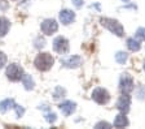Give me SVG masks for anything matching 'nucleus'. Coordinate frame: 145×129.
Listing matches in <instances>:
<instances>
[{
	"mask_svg": "<svg viewBox=\"0 0 145 129\" xmlns=\"http://www.w3.org/2000/svg\"><path fill=\"white\" fill-rule=\"evenodd\" d=\"M10 29V21L7 17H0V37H5Z\"/></svg>",
	"mask_w": 145,
	"mask_h": 129,
	"instance_id": "nucleus-13",
	"label": "nucleus"
},
{
	"mask_svg": "<svg viewBox=\"0 0 145 129\" xmlns=\"http://www.w3.org/2000/svg\"><path fill=\"white\" fill-rule=\"evenodd\" d=\"M65 94H66L65 89H62L61 86H57V87L54 89V91H53V98L54 99H61V98L65 97Z\"/></svg>",
	"mask_w": 145,
	"mask_h": 129,
	"instance_id": "nucleus-18",
	"label": "nucleus"
},
{
	"mask_svg": "<svg viewBox=\"0 0 145 129\" xmlns=\"http://www.w3.org/2000/svg\"><path fill=\"white\" fill-rule=\"evenodd\" d=\"M16 106V102L14 99H4V101L0 102V112L5 114L7 111L9 110H13Z\"/></svg>",
	"mask_w": 145,
	"mask_h": 129,
	"instance_id": "nucleus-15",
	"label": "nucleus"
},
{
	"mask_svg": "<svg viewBox=\"0 0 145 129\" xmlns=\"http://www.w3.org/2000/svg\"><path fill=\"white\" fill-rule=\"evenodd\" d=\"M128 124H130V121H128V119H127L126 114H119L115 116L114 119V124L113 125L115 126V128H124V126H128Z\"/></svg>",
	"mask_w": 145,
	"mask_h": 129,
	"instance_id": "nucleus-12",
	"label": "nucleus"
},
{
	"mask_svg": "<svg viewBox=\"0 0 145 129\" xmlns=\"http://www.w3.org/2000/svg\"><path fill=\"white\" fill-rule=\"evenodd\" d=\"M72 4L76 7V8H80L82 5H83V3H84V0H71Z\"/></svg>",
	"mask_w": 145,
	"mask_h": 129,
	"instance_id": "nucleus-27",
	"label": "nucleus"
},
{
	"mask_svg": "<svg viewBox=\"0 0 145 129\" xmlns=\"http://www.w3.org/2000/svg\"><path fill=\"white\" fill-rule=\"evenodd\" d=\"M5 74L9 81L18 82V81L22 80V77H24L25 73H24V68H22L21 65L13 63V64L8 65V68H7V71H5Z\"/></svg>",
	"mask_w": 145,
	"mask_h": 129,
	"instance_id": "nucleus-3",
	"label": "nucleus"
},
{
	"mask_svg": "<svg viewBox=\"0 0 145 129\" xmlns=\"http://www.w3.org/2000/svg\"><path fill=\"white\" fill-rule=\"evenodd\" d=\"M144 71H145V63H144Z\"/></svg>",
	"mask_w": 145,
	"mask_h": 129,
	"instance_id": "nucleus-29",
	"label": "nucleus"
},
{
	"mask_svg": "<svg viewBox=\"0 0 145 129\" xmlns=\"http://www.w3.org/2000/svg\"><path fill=\"white\" fill-rule=\"evenodd\" d=\"M54 64V59L51 54L48 52H40L39 55L35 58L34 60V65L36 67L38 71H42V72H47L49 71Z\"/></svg>",
	"mask_w": 145,
	"mask_h": 129,
	"instance_id": "nucleus-1",
	"label": "nucleus"
},
{
	"mask_svg": "<svg viewBox=\"0 0 145 129\" xmlns=\"http://www.w3.org/2000/svg\"><path fill=\"white\" fill-rule=\"evenodd\" d=\"M131 107V97L130 94H122L117 102V108L122 114H127Z\"/></svg>",
	"mask_w": 145,
	"mask_h": 129,
	"instance_id": "nucleus-8",
	"label": "nucleus"
},
{
	"mask_svg": "<svg viewBox=\"0 0 145 129\" xmlns=\"http://www.w3.org/2000/svg\"><path fill=\"white\" fill-rule=\"evenodd\" d=\"M45 46V40L43 39L42 37H38L35 39V47L36 48H43V47Z\"/></svg>",
	"mask_w": 145,
	"mask_h": 129,
	"instance_id": "nucleus-22",
	"label": "nucleus"
},
{
	"mask_svg": "<svg viewBox=\"0 0 145 129\" xmlns=\"http://www.w3.org/2000/svg\"><path fill=\"white\" fill-rule=\"evenodd\" d=\"M44 117H45V120H47L49 124L54 123V121L57 120V116H56V114H54V112H47V114L44 115Z\"/></svg>",
	"mask_w": 145,
	"mask_h": 129,
	"instance_id": "nucleus-19",
	"label": "nucleus"
},
{
	"mask_svg": "<svg viewBox=\"0 0 145 129\" xmlns=\"http://www.w3.org/2000/svg\"><path fill=\"white\" fill-rule=\"evenodd\" d=\"M69 40L65 37H57L53 40V50L60 55H65L69 52Z\"/></svg>",
	"mask_w": 145,
	"mask_h": 129,
	"instance_id": "nucleus-7",
	"label": "nucleus"
},
{
	"mask_svg": "<svg viewBox=\"0 0 145 129\" xmlns=\"http://www.w3.org/2000/svg\"><path fill=\"white\" fill-rule=\"evenodd\" d=\"M95 128L100 129V128H112V124L106 123V121H100V123H97L96 125H95Z\"/></svg>",
	"mask_w": 145,
	"mask_h": 129,
	"instance_id": "nucleus-25",
	"label": "nucleus"
},
{
	"mask_svg": "<svg viewBox=\"0 0 145 129\" xmlns=\"http://www.w3.org/2000/svg\"><path fill=\"white\" fill-rule=\"evenodd\" d=\"M21 81H22V85H24V87L26 90H33L34 87H35V81H34V78L30 76V74H24Z\"/></svg>",
	"mask_w": 145,
	"mask_h": 129,
	"instance_id": "nucleus-16",
	"label": "nucleus"
},
{
	"mask_svg": "<svg viewBox=\"0 0 145 129\" xmlns=\"http://www.w3.org/2000/svg\"><path fill=\"white\" fill-rule=\"evenodd\" d=\"M61 64L66 68H78L82 64V58L79 55H72L69 59L61 60Z\"/></svg>",
	"mask_w": 145,
	"mask_h": 129,
	"instance_id": "nucleus-11",
	"label": "nucleus"
},
{
	"mask_svg": "<svg viewBox=\"0 0 145 129\" xmlns=\"http://www.w3.org/2000/svg\"><path fill=\"white\" fill-rule=\"evenodd\" d=\"M7 64V55L3 52H0V69Z\"/></svg>",
	"mask_w": 145,
	"mask_h": 129,
	"instance_id": "nucleus-26",
	"label": "nucleus"
},
{
	"mask_svg": "<svg viewBox=\"0 0 145 129\" xmlns=\"http://www.w3.org/2000/svg\"><path fill=\"white\" fill-rule=\"evenodd\" d=\"M136 38L140 40H145V28H139L136 30Z\"/></svg>",
	"mask_w": 145,
	"mask_h": 129,
	"instance_id": "nucleus-20",
	"label": "nucleus"
},
{
	"mask_svg": "<svg viewBox=\"0 0 145 129\" xmlns=\"http://www.w3.org/2000/svg\"><path fill=\"white\" fill-rule=\"evenodd\" d=\"M100 22H101V25H103L104 28H106L109 31H110V33L115 34L117 37H123V35H124L123 26H122V24L119 21H117V20L105 17V19L100 20Z\"/></svg>",
	"mask_w": 145,
	"mask_h": 129,
	"instance_id": "nucleus-2",
	"label": "nucleus"
},
{
	"mask_svg": "<svg viewBox=\"0 0 145 129\" xmlns=\"http://www.w3.org/2000/svg\"><path fill=\"white\" fill-rule=\"evenodd\" d=\"M40 29H42V33L44 35H52L58 30V24L53 19H47L40 24Z\"/></svg>",
	"mask_w": 145,
	"mask_h": 129,
	"instance_id": "nucleus-6",
	"label": "nucleus"
},
{
	"mask_svg": "<svg viewBox=\"0 0 145 129\" xmlns=\"http://www.w3.org/2000/svg\"><path fill=\"white\" fill-rule=\"evenodd\" d=\"M115 60H117V63H119V64H126L127 60H128V54L123 52V51H119V52H117V55H115Z\"/></svg>",
	"mask_w": 145,
	"mask_h": 129,
	"instance_id": "nucleus-17",
	"label": "nucleus"
},
{
	"mask_svg": "<svg viewBox=\"0 0 145 129\" xmlns=\"http://www.w3.org/2000/svg\"><path fill=\"white\" fill-rule=\"evenodd\" d=\"M135 85H133V78L130 73H123L119 80V90L122 94H130L133 91Z\"/></svg>",
	"mask_w": 145,
	"mask_h": 129,
	"instance_id": "nucleus-4",
	"label": "nucleus"
},
{
	"mask_svg": "<svg viewBox=\"0 0 145 129\" xmlns=\"http://www.w3.org/2000/svg\"><path fill=\"white\" fill-rule=\"evenodd\" d=\"M58 17H60L61 24L63 25H70L75 21V13L70 9H62L58 15Z\"/></svg>",
	"mask_w": 145,
	"mask_h": 129,
	"instance_id": "nucleus-10",
	"label": "nucleus"
},
{
	"mask_svg": "<svg viewBox=\"0 0 145 129\" xmlns=\"http://www.w3.org/2000/svg\"><path fill=\"white\" fill-rule=\"evenodd\" d=\"M137 98L145 99V86H140L139 89H137Z\"/></svg>",
	"mask_w": 145,
	"mask_h": 129,
	"instance_id": "nucleus-23",
	"label": "nucleus"
},
{
	"mask_svg": "<svg viewBox=\"0 0 145 129\" xmlns=\"http://www.w3.org/2000/svg\"><path fill=\"white\" fill-rule=\"evenodd\" d=\"M9 8V3L7 0H0V12H4Z\"/></svg>",
	"mask_w": 145,
	"mask_h": 129,
	"instance_id": "nucleus-24",
	"label": "nucleus"
},
{
	"mask_svg": "<svg viewBox=\"0 0 145 129\" xmlns=\"http://www.w3.org/2000/svg\"><path fill=\"white\" fill-rule=\"evenodd\" d=\"M127 47H128V50L132 51V52H137V51L141 48L140 39H137V38H128V39H127Z\"/></svg>",
	"mask_w": 145,
	"mask_h": 129,
	"instance_id": "nucleus-14",
	"label": "nucleus"
},
{
	"mask_svg": "<svg viewBox=\"0 0 145 129\" xmlns=\"http://www.w3.org/2000/svg\"><path fill=\"white\" fill-rule=\"evenodd\" d=\"M122 1H124V3H127V1H130V0H122Z\"/></svg>",
	"mask_w": 145,
	"mask_h": 129,
	"instance_id": "nucleus-28",
	"label": "nucleus"
},
{
	"mask_svg": "<svg viewBox=\"0 0 145 129\" xmlns=\"http://www.w3.org/2000/svg\"><path fill=\"white\" fill-rule=\"evenodd\" d=\"M58 107H60V111L62 112L63 116H70V115H72L75 112L76 103L72 101H65V102H62Z\"/></svg>",
	"mask_w": 145,
	"mask_h": 129,
	"instance_id": "nucleus-9",
	"label": "nucleus"
},
{
	"mask_svg": "<svg viewBox=\"0 0 145 129\" xmlns=\"http://www.w3.org/2000/svg\"><path fill=\"white\" fill-rule=\"evenodd\" d=\"M13 110L16 111V116H17V117H22V116H24V114H25V108L22 107V106L16 105Z\"/></svg>",
	"mask_w": 145,
	"mask_h": 129,
	"instance_id": "nucleus-21",
	"label": "nucleus"
},
{
	"mask_svg": "<svg viewBox=\"0 0 145 129\" xmlns=\"http://www.w3.org/2000/svg\"><path fill=\"white\" fill-rule=\"evenodd\" d=\"M92 99H93L96 103H99V105H108L109 101H110V94L108 93L106 89L96 87V89L92 91Z\"/></svg>",
	"mask_w": 145,
	"mask_h": 129,
	"instance_id": "nucleus-5",
	"label": "nucleus"
}]
</instances>
